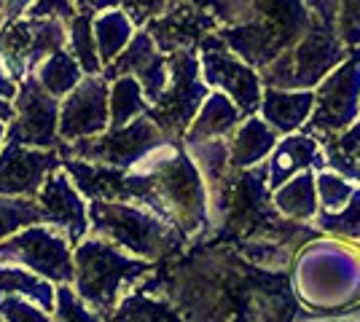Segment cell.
<instances>
[{
  "instance_id": "obj_14",
  "label": "cell",
  "mask_w": 360,
  "mask_h": 322,
  "mask_svg": "<svg viewBox=\"0 0 360 322\" xmlns=\"http://www.w3.org/2000/svg\"><path fill=\"white\" fill-rule=\"evenodd\" d=\"M60 167V151L30 148V145L6 140L0 148V196L35 199L46 177Z\"/></svg>"
},
{
  "instance_id": "obj_9",
  "label": "cell",
  "mask_w": 360,
  "mask_h": 322,
  "mask_svg": "<svg viewBox=\"0 0 360 322\" xmlns=\"http://www.w3.org/2000/svg\"><path fill=\"white\" fill-rule=\"evenodd\" d=\"M0 263L25 266L54 285L73 282V245L46 223H32L0 242Z\"/></svg>"
},
{
  "instance_id": "obj_24",
  "label": "cell",
  "mask_w": 360,
  "mask_h": 322,
  "mask_svg": "<svg viewBox=\"0 0 360 322\" xmlns=\"http://www.w3.org/2000/svg\"><path fill=\"white\" fill-rule=\"evenodd\" d=\"M54 290H57L54 282L32 274L30 269L14 266V263H0V295L27 298L51 314L54 311Z\"/></svg>"
},
{
  "instance_id": "obj_18",
  "label": "cell",
  "mask_w": 360,
  "mask_h": 322,
  "mask_svg": "<svg viewBox=\"0 0 360 322\" xmlns=\"http://www.w3.org/2000/svg\"><path fill=\"white\" fill-rule=\"evenodd\" d=\"M312 105H315V92L312 89H274V86H264L258 116L283 137V135H290V132H299L304 121L309 119Z\"/></svg>"
},
{
  "instance_id": "obj_40",
  "label": "cell",
  "mask_w": 360,
  "mask_h": 322,
  "mask_svg": "<svg viewBox=\"0 0 360 322\" xmlns=\"http://www.w3.org/2000/svg\"><path fill=\"white\" fill-rule=\"evenodd\" d=\"M127 0H91V11H105V8H124Z\"/></svg>"
},
{
  "instance_id": "obj_20",
  "label": "cell",
  "mask_w": 360,
  "mask_h": 322,
  "mask_svg": "<svg viewBox=\"0 0 360 322\" xmlns=\"http://www.w3.org/2000/svg\"><path fill=\"white\" fill-rule=\"evenodd\" d=\"M277 140L280 135L258 113L245 116L229 137V167L250 169L255 164H264L269 159L271 148L277 145Z\"/></svg>"
},
{
  "instance_id": "obj_7",
  "label": "cell",
  "mask_w": 360,
  "mask_h": 322,
  "mask_svg": "<svg viewBox=\"0 0 360 322\" xmlns=\"http://www.w3.org/2000/svg\"><path fill=\"white\" fill-rule=\"evenodd\" d=\"M167 86L156 102H150L148 116L167 137L180 140L188 123L194 121L196 110L202 107L210 86L202 81L199 73V54L196 48H180L167 54Z\"/></svg>"
},
{
  "instance_id": "obj_33",
  "label": "cell",
  "mask_w": 360,
  "mask_h": 322,
  "mask_svg": "<svg viewBox=\"0 0 360 322\" xmlns=\"http://www.w3.org/2000/svg\"><path fill=\"white\" fill-rule=\"evenodd\" d=\"M188 3L210 11L221 27H234V25H242L253 16L250 0H188Z\"/></svg>"
},
{
  "instance_id": "obj_12",
  "label": "cell",
  "mask_w": 360,
  "mask_h": 322,
  "mask_svg": "<svg viewBox=\"0 0 360 322\" xmlns=\"http://www.w3.org/2000/svg\"><path fill=\"white\" fill-rule=\"evenodd\" d=\"M35 201L41 207V223L60 231L73 247L84 236H89V201L81 196V191L62 167L46 177Z\"/></svg>"
},
{
  "instance_id": "obj_10",
  "label": "cell",
  "mask_w": 360,
  "mask_h": 322,
  "mask_svg": "<svg viewBox=\"0 0 360 322\" xmlns=\"http://www.w3.org/2000/svg\"><path fill=\"white\" fill-rule=\"evenodd\" d=\"M199 54V73L202 81L215 89L224 92L234 105L240 107L245 116L258 113L261 105V94H264V83L258 70L250 67L248 62H242L231 48L221 41L218 32H210L199 41L196 46Z\"/></svg>"
},
{
  "instance_id": "obj_39",
  "label": "cell",
  "mask_w": 360,
  "mask_h": 322,
  "mask_svg": "<svg viewBox=\"0 0 360 322\" xmlns=\"http://www.w3.org/2000/svg\"><path fill=\"white\" fill-rule=\"evenodd\" d=\"M32 6V0H3V11H0V19L3 22H11V19H19V16L27 14V8Z\"/></svg>"
},
{
  "instance_id": "obj_29",
  "label": "cell",
  "mask_w": 360,
  "mask_h": 322,
  "mask_svg": "<svg viewBox=\"0 0 360 322\" xmlns=\"http://www.w3.org/2000/svg\"><path fill=\"white\" fill-rule=\"evenodd\" d=\"M323 236L330 239H345V242H355L360 245V185H355L352 196L347 201L342 210L328 213V210H320L312 220Z\"/></svg>"
},
{
  "instance_id": "obj_23",
  "label": "cell",
  "mask_w": 360,
  "mask_h": 322,
  "mask_svg": "<svg viewBox=\"0 0 360 322\" xmlns=\"http://www.w3.org/2000/svg\"><path fill=\"white\" fill-rule=\"evenodd\" d=\"M91 30H94V43H97V57L105 67L108 62L119 57L124 46L132 41L135 25L127 16L124 8H105V11H94L91 19Z\"/></svg>"
},
{
  "instance_id": "obj_28",
  "label": "cell",
  "mask_w": 360,
  "mask_h": 322,
  "mask_svg": "<svg viewBox=\"0 0 360 322\" xmlns=\"http://www.w3.org/2000/svg\"><path fill=\"white\" fill-rule=\"evenodd\" d=\"M91 8H78L75 16L68 22V51L81 65L84 76H100L103 62L97 57V43H94V30H91Z\"/></svg>"
},
{
  "instance_id": "obj_22",
  "label": "cell",
  "mask_w": 360,
  "mask_h": 322,
  "mask_svg": "<svg viewBox=\"0 0 360 322\" xmlns=\"http://www.w3.org/2000/svg\"><path fill=\"white\" fill-rule=\"evenodd\" d=\"M110 322H186L180 309L162 293L132 288L121 295L116 309L110 311Z\"/></svg>"
},
{
  "instance_id": "obj_4",
  "label": "cell",
  "mask_w": 360,
  "mask_h": 322,
  "mask_svg": "<svg viewBox=\"0 0 360 322\" xmlns=\"http://www.w3.org/2000/svg\"><path fill=\"white\" fill-rule=\"evenodd\" d=\"M89 234L103 236L143 261L165 263L188 250V239L156 213L132 201H89Z\"/></svg>"
},
{
  "instance_id": "obj_3",
  "label": "cell",
  "mask_w": 360,
  "mask_h": 322,
  "mask_svg": "<svg viewBox=\"0 0 360 322\" xmlns=\"http://www.w3.org/2000/svg\"><path fill=\"white\" fill-rule=\"evenodd\" d=\"M156 263L129 255L103 236H84L73 247V288L91 309L110 317L121 295L137 288L153 271Z\"/></svg>"
},
{
  "instance_id": "obj_8",
  "label": "cell",
  "mask_w": 360,
  "mask_h": 322,
  "mask_svg": "<svg viewBox=\"0 0 360 322\" xmlns=\"http://www.w3.org/2000/svg\"><path fill=\"white\" fill-rule=\"evenodd\" d=\"M165 137L167 135L148 116H137L124 126H108L103 135L60 142L57 151L62 159H81V161H91V164L127 169Z\"/></svg>"
},
{
  "instance_id": "obj_11",
  "label": "cell",
  "mask_w": 360,
  "mask_h": 322,
  "mask_svg": "<svg viewBox=\"0 0 360 322\" xmlns=\"http://www.w3.org/2000/svg\"><path fill=\"white\" fill-rule=\"evenodd\" d=\"M11 105L14 119L6 123V140L30 148H60V100L46 92L32 73L19 81V92Z\"/></svg>"
},
{
  "instance_id": "obj_43",
  "label": "cell",
  "mask_w": 360,
  "mask_h": 322,
  "mask_svg": "<svg viewBox=\"0 0 360 322\" xmlns=\"http://www.w3.org/2000/svg\"><path fill=\"white\" fill-rule=\"evenodd\" d=\"M3 142H6V121H0V148H3Z\"/></svg>"
},
{
  "instance_id": "obj_21",
  "label": "cell",
  "mask_w": 360,
  "mask_h": 322,
  "mask_svg": "<svg viewBox=\"0 0 360 322\" xmlns=\"http://www.w3.org/2000/svg\"><path fill=\"white\" fill-rule=\"evenodd\" d=\"M271 204L274 210L296 223H312L315 215L320 213V201H317L315 188V172L304 169L299 175H293L283 185L271 188Z\"/></svg>"
},
{
  "instance_id": "obj_44",
  "label": "cell",
  "mask_w": 360,
  "mask_h": 322,
  "mask_svg": "<svg viewBox=\"0 0 360 322\" xmlns=\"http://www.w3.org/2000/svg\"><path fill=\"white\" fill-rule=\"evenodd\" d=\"M0 11H3V0H0Z\"/></svg>"
},
{
  "instance_id": "obj_35",
  "label": "cell",
  "mask_w": 360,
  "mask_h": 322,
  "mask_svg": "<svg viewBox=\"0 0 360 322\" xmlns=\"http://www.w3.org/2000/svg\"><path fill=\"white\" fill-rule=\"evenodd\" d=\"M339 35L347 48L360 46V0H339Z\"/></svg>"
},
{
  "instance_id": "obj_13",
  "label": "cell",
  "mask_w": 360,
  "mask_h": 322,
  "mask_svg": "<svg viewBox=\"0 0 360 322\" xmlns=\"http://www.w3.org/2000/svg\"><path fill=\"white\" fill-rule=\"evenodd\" d=\"M110 123L108 81L103 76H84L73 92L60 100V140L73 142L81 137L103 135Z\"/></svg>"
},
{
  "instance_id": "obj_27",
  "label": "cell",
  "mask_w": 360,
  "mask_h": 322,
  "mask_svg": "<svg viewBox=\"0 0 360 322\" xmlns=\"http://www.w3.org/2000/svg\"><path fill=\"white\" fill-rule=\"evenodd\" d=\"M320 148L328 169L339 172L349 183L360 185V119L352 126H347L342 135L323 142Z\"/></svg>"
},
{
  "instance_id": "obj_34",
  "label": "cell",
  "mask_w": 360,
  "mask_h": 322,
  "mask_svg": "<svg viewBox=\"0 0 360 322\" xmlns=\"http://www.w3.org/2000/svg\"><path fill=\"white\" fill-rule=\"evenodd\" d=\"M0 322H51V314L19 295H0Z\"/></svg>"
},
{
  "instance_id": "obj_31",
  "label": "cell",
  "mask_w": 360,
  "mask_h": 322,
  "mask_svg": "<svg viewBox=\"0 0 360 322\" xmlns=\"http://www.w3.org/2000/svg\"><path fill=\"white\" fill-rule=\"evenodd\" d=\"M51 322H108V317L91 309L70 285H57Z\"/></svg>"
},
{
  "instance_id": "obj_45",
  "label": "cell",
  "mask_w": 360,
  "mask_h": 322,
  "mask_svg": "<svg viewBox=\"0 0 360 322\" xmlns=\"http://www.w3.org/2000/svg\"><path fill=\"white\" fill-rule=\"evenodd\" d=\"M0 25H3V19H0Z\"/></svg>"
},
{
  "instance_id": "obj_16",
  "label": "cell",
  "mask_w": 360,
  "mask_h": 322,
  "mask_svg": "<svg viewBox=\"0 0 360 322\" xmlns=\"http://www.w3.org/2000/svg\"><path fill=\"white\" fill-rule=\"evenodd\" d=\"M100 76L105 78V81H113V78L119 76L137 78L140 86H143V92H146V100L156 102L159 94L165 92L167 76H169V70H167V54H162L156 48V43H153V38H150L148 32L143 30V27H137L132 41L124 46V51H121L116 60L108 62Z\"/></svg>"
},
{
  "instance_id": "obj_2",
  "label": "cell",
  "mask_w": 360,
  "mask_h": 322,
  "mask_svg": "<svg viewBox=\"0 0 360 322\" xmlns=\"http://www.w3.org/2000/svg\"><path fill=\"white\" fill-rule=\"evenodd\" d=\"M309 25L301 38L258 70L264 86L274 89H315L349 54L339 35V0H307Z\"/></svg>"
},
{
  "instance_id": "obj_19",
  "label": "cell",
  "mask_w": 360,
  "mask_h": 322,
  "mask_svg": "<svg viewBox=\"0 0 360 322\" xmlns=\"http://www.w3.org/2000/svg\"><path fill=\"white\" fill-rule=\"evenodd\" d=\"M242 119H245V113L224 92L210 89L202 107L196 110L194 121L188 123V129L183 132L180 140H183V145L205 142V140H229Z\"/></svg>"
},
{
  "instance_id": "obj_15",
  "label": "cell",
  "mask_w": 360,
  "mask_h": 322,
  "mask_svg": "<svg viewBox=\"0 0 360 322\" xmlns=\"http://www.w3.org/2000/svg\"><path fill=\"white\" fill-rule=\"evenodd\" d=\"M218 27L221 25L210 11L199 8L188 0H169V6L162 14L143 25V30L153 38V43L162 54H172L180 48H196L205 35L215 32Z\"/></svg>"
},
{
  "instance_id": "obj_1",
  "label": "cell",
  "mask_w": 360,
  "mask_h": 322,
  "mask_svg": "<svg viewBox=\"0 0 360 322\" xmlns=\"http://www.w3.org/2000/svg\"><path fill=\"white\" fill-rule=\"evenodd\" d=\"M62 169L86 201L140 204L175 226L188 242L207 231V188L183 140L165 137L127 169L81 159H62Z\"/></svg>"
},
{
  "instance_id": "obj_6",
  "label": "cell",
  "mask_w": 360,
  "mask_h": 322,
  "mask_svg": "<svg viewBox=\"0 0 360 322\" xmlns=\"http://www.w3.org/2000/svg\"><path fill=\"white\" fill-rule=\"evenodd\" d=\"M312 92L315 105L301 132H307L323 145L360 119V46L349 48V54Z\"/></svg>"
},
{
  "instance_id": "obj_36",
  "label": "cell",
  "mask_w": 360,
  "mask_h": 322,
  "mask_svg": "<svg viewBox=\"0 0 360 322\" xmlns=\"http://www.w3.org/2000/svg\"><path fill=\"white\" fill-rule=\"evenodd\" d=\"M73 0H32V6L27 8L25 16H32V19H60V22H70L75 16Z\"/></svg>"
},
{
  "instance_id": "obj_38",
  "label": "cell",
  "mask_w": 360,
  "mask_h": 322,
  "mask_svg": "<svg viewBox=\"0 0 360 322\" xmlns=\"http://www.w3.org/2000/svg\"><path fill=\"white\" fill-rule=\"evenodd\" d=\"M16 92H19V81L14 78V73L8 70V65L3 62V57H0V97L3 100H14Z\"/></svg>"
},
{
  "instance_id": "obj_41",
  "label": "cell",
  "mask_w": 360,
  "mask_h": 322,
  "mask_svg": "<svg viewBox=\"0 0 360 322\" xmlns=\"http://www.w3.org/2000/svg\"><path fill=\"white\" fill-rule=\"evenodd\" d=\"M11 119H14V105H11L8 100H3V97H0V121L8 123Z\"/></svg>"
},
{
  "instance_id": "obj_26",
  "label": "cell",
  "mask_w": 360,
  "mask_h": 322,
  "mask_svg": "<svg viewBox=\"0 0 360 322\" xmlns=\"http://www.w3.org/2000/svg\"><path fill=\"white\" fill-rule=\"evenodd\" d=\"M148 107L150 102L146 100V92L137 78L119 76L108 81V110H110L108 126H124L137 116H146Z\"/></svg>"
},
{
  "instance_id": "obj_46",
  "label": "cell",
  "mask_w": 360,
  "mask_h": 322,
  "mask_svg": "<svg viewBox=\"0 0 360 322\" xmlns=\"http://www.w3.org/2000/svg\"><path fill=\"white\" fill-rule=\"evenodd\" d=\"M108 322H110V320H108Z\"/></svg>"
},
{
  "instance_id": "obj_42",
  "label": "cell",
  "mask_w": 360,
  "mask_h": 322,
  "mask_svg": "<svg viewBox=\"0 0 360 322\" xmlns=\"http://www.w3.org/2000/svg\"><path fill=\"white\" fill-rule=\"evenodd\" d=\"M73 6H75V8H89L91 0H73Z\"/></svg>"
},
{
  "instance_id": "obj_32",
  "label": "cell",
  "mask_w": 360,
  "mask_h": 322,
  "mask_svg": "<svg viewBox=\"0 0 360 322\" xmlns=\"http://www.w3.org/2000/svg\"><path fill=\"white\" fill-rule=\"evenodd\" d=\"M315 188L320 210L336 213V210H342L349 201L352 191H355V183H349L347 177H342L333 169H320V172H315Z\"/></svg>"
},
{
  "instance_id": "obj_30",
  "label": "cell",
  "mask_w": 360,
  "mask_h": 322,
  "mask_svg": "<svg viewBox=\"0 0 360 322\" xmlns=\"http://www.w3.org/2000/svg\"><path fill=\"white\" fill-rule=\"evenodd\" d=\"M32 223H41L38 201L25 196H0V242Z\"/></svg>"
},
{
  "instance_id": "obj_37",
  "label": "cell",
  "mask_w": 360,
  "mask_h": 322,
  "mask_svg": "<svg viewBox=\"0 0 360 322\" xmlns=\"http://www.w3.org/2000/svg\"><path fill=\"white\" fill-rule=\"evenodd\" d=\"M167 6H169V0H127L124 11H127V16L132 19L135 27H143L148 19L162 14Z\"/></svg>"
},
{
  "instance_id": "obj_5",
  "label": "cell",
  "mask_w": 360,
  "mask_h": 322,
  "mask_svg": "<svg viewBox=\"0 0 360 322\" xmlns=\"http://www.w3.org/2000/svg\"><path fill=\"white\" fill-rule=\"evenodd\" d=\"M253 16L234 27H218V35L242 62L264 70L285 54L309 25L307 0H250Z\"/></svg>"
},
{
  "instance_id": "obj_25",
  "label": "cell",
  "mask_w": 360,
  "mask_h": 322,
  "mask_svg": "<svg viewBox=\"0 0 360 322\" xmlns=\"http://www.w3.org/2000/svg\"><path fill=\"white\" fill-rule=\"evenodd\" d=\"M35 81L44 86L51 97L62 100L68 92H73L78 86V81L84 78V70L81 65L75 62V57L68 51V48H57L54 54H49L35 70H32Z\"/></svg>"
},
{
  "instance_id": "obj_17",
  "label": "cell",
  "mask_w": 360,
  "mask_h": 322,
  "mask_svg": "<svg viewBox=\"0 0 360 322\" xmlns=\"http://www.w3.org/2000/svg\"><path fill=\"white\" fill-rule=\"evenodd\" d=\"M304 169H312V172L328 169L320 142L315 137H309L307 132H301V129L283 135L277 140V145L271 148L269 159H266V185H269V191L283 185Z\"/></svg>"
}]
</instances>
